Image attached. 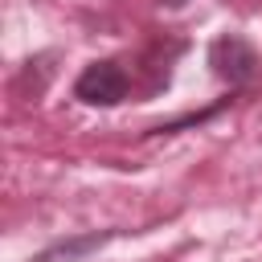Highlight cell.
<instances>
[{
    "instance_id": "cell-2",
    "label": "cell",
    "mask_w": 262,
    "mask_h": 262,
    "mask_svg": "<svg viewBox=\"0 0 262 262\" xmlns=\"http://www.w3.org/2000/svg\"><path fill=\"white\" fill-rule=\"evenodd\" d=\"M209 66H213V74H217L221 82L246 86V82L258 74V53H254V45H250L246 37L225 33V37H217V41L209 45Z\"/></svg>"
},
{
    "instance_id": "cell-1",
    "label": "cell",
    "mask_w": 262,
    "mask_h": 262,
    "mask_svg": "<svg viewBox=\"0 0 262 262\" xmlns=\"http://www.w3.org/2000/svg\"><path fill=\"white\" fill-rule=\"evenodd\" d=\"M74 98H82L86 106H119L127 98V70L111 57L90 61L74 82Z\"/></svg>"
},
{
    "instance_id": "cell-5",
    "label": "cell",
    "mask_w": 262,
    "mask_h": 262,
    "mask_svg": "<svg viewBox=\"0 0 262 262\" xmlns=\"http://www.w3.org/2000/svg\"><path fill=\"white\" fill-rule=\"evenodd\" d=\"M160 4H168V8H180V4H184V0H160Z\"/></svg>"
},
{
    "instance_id": "cell-3",
    "label": "cell",
    "mask_w": 262,
    "mask_h": 262,
    "mask_svg": "<svg viewBox=\"0 0 262 262\" xmlns=\"http://www.w3.org/2000/svg\"><path fill=\"white\" fill-rule=\"evenodd\" d=\"M111 237H119V229H102V233H78V237H61L53 246H45L33 262H82L86 254L102 250Z\"/></svg>"
},
{
    "instance_id": "cell-4",
    "label": "cell",
    "mask_w": 262,
    "mask_h": 262,
    "mask_svg": "<svg viewBox=\"0 0 262 262\" xmlns=\"http://www.w3.org/2000/svg\"><path fill=\"white\" fill-rule=\"evenodd\" d=\"M229 106V98H221L217 106H209V111H196V115H184V119H172V123H160V127H151V135H172V131H180V127H196V123H209L217 111H225Z\"/></svg>"
}]
</instances>
